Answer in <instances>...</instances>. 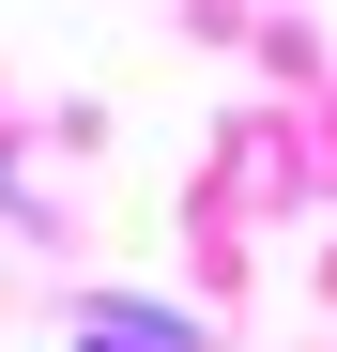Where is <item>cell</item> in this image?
Here are the masks:
<instances>
[]
</instances>
